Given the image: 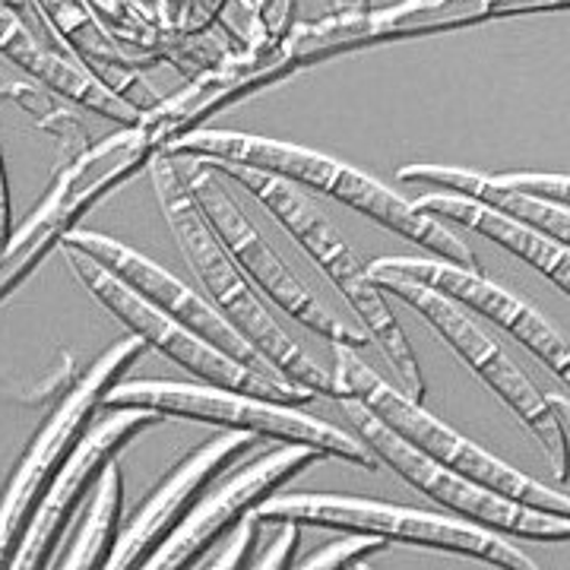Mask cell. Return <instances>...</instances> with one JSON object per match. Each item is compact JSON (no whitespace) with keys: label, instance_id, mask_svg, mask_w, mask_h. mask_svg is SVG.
<instances>
[{"label":"cell","instance_id":"1","mask_svg":"<svg viewBox=\"0 0 570 570\" xmlns=\"http://www.w3.org/2000/svg\"><path fill=\"white\" fill-rule=\"evenodd\" d=\"M165 153L184 156V159H204V163L247 165V168H264L269 175H279L285 181L314 187L326 197L340 204L358 209L362 216L384 225L390 232L403 235L428 254L448 261V264L479 269L472 250H469L453 232H448L438 219H428L415 213L400 194H393L381 181L367 178L365 171L352 165L330 159L324 153H314L305 146L285 140H269V137H254V134H235V130H190L178 140L165 146Z\"/></svg>","mask_w":570,"mask_h":570},{"label":"cell","instance_id":"2","mask_svg":"<svg viewBox=\"0 0 570 570\" xmlns=\"http://www.w3.org/2000/svg\"><path fill=\"white\" fill-rule=\"evenodd\" d=\"M149 171H153V187H156V197L163 204L168 228L181 247L190 273L197 276V283L204 285L209 305L216 307L225 321L257 348V355L279 377L311 390L314 396H333L330 371L317 365L305 348L285 333L279 321L266 311L261 295L254 292V285L247 283L245 273L228 257L223 242L209 228L206 216L190 194V187L184 181V168L178 165V159L165 149H156L149 159Z\"/></svg>","mask_w":570,"mask_h":570},{"label":"cell","instance_id":"3","mask_svg":"<svg viewBox=\"0 0 570 570\" xmlns=\"http://www.w3.org/2000/svg\"><path fill=\"white\" fill-rule=\"evenodd\" d=\"M204 163V159H200ZM223 178H232L245 187L250 197H257L264 209L283 225L285 232L305 247L307 257L321 266L330 283L340 288V295L346 298L348 307L358 314V321L365 326L367 340H374L387 365L393 367L400 390L409 400L422 403L425 400V374L419 367V358L409 346L406 333L396 321V314L387 307V298L377 285L371 283L367 266L358 261V254L346 245V238L333 228L317 206L307 200L305 194L292 181H285L279 175H269L264 168H247V165H225L209 163Z\"/></svg>","mask_w":570,"mask_h":570},{"label":"cell","instance_id":"4","mask_svg":"<svg viewBox=\"0 0 570 570\" xmlns=\"http://www.w3.org/2000/svg\"><path fill=\"white\" fill-rule=\"evenodd\" d=\"M336 348V367H333V400L336 396H352L358 403H365L390 431H396L409 448L425 453L428 460L441 463V466L460 472L463 479L482 485V489L504 494L517 504H527L535 510H549L570 517L568 491L546 489L542 482H532L530 475H523L520 469L508 466L504 460L491 456L489 450L472 444L460 431L444 425L438 415H431L422 403L409 400L400 387L387 384L374 367H367L352 346Z\"/></svg>","mask_w":570,"mask_h":570},{"label":"cell","instance_id":"5","mask_svg":"<svg viewBox=\"0 0 570 570\" xmlns=\"http://www.w3.org/2000/svg\"><path fill=\"white\" fill-rule=\"evenodd\" d=\"M153 153V140L140 124H134L115 130L102 142H89L80 156L61 163L36 213L17 232H10L0 250V302L10 298L39 269L55 247H61L92 206L102 204L111 190L146 168Z\"/></svg>","mask_w":570,"mask_h":570},{"label":"cell","instance_id":"6","mask_svg":"<svg viewBox=\"0 0 570 570\" xmlns=\"http://www.w3.org/2000/svg\"><path fill=\"white\" fill-rule=\"evenodd\" d=\"M102 406L124 409L140 406L153 409L159 415H175V419H194L204 425L238 428L250 431L257 438H269L279 444H307V448L324 450L326 456L346 460L362 469H377L381 460L365 448V441L346 431L307 415L305 409L261 400L238 390L213 387V384H171V381H118L105 393Z\"/></svg>","mask_w":570,"mask_h":570},{"label":"cell","instance_id":"7","mask_svg":"<svg viewBox=\"0 0 570 570\" xmlns=\"http://www.w3.org/2000/svg\"><path fill=\"white\" fill-rule=\"evenodd\" d=\"M254 517L261 523L273 520H295L302 527H321V530L340 532H371L381 535L384 542H409L422 549L450 551L475 558L494 568L510 570H535L532 558L520 549H513L504 535L475 527L460 517H444L431 510H412L387 501H371V498H348V494H269L264 504L254 508Z\"/></svg>","mask_w":570,"mask_h":570},{"label":"cell","instance_id":"8","mask_svg":"<svg viewBox=\"0 0 570 570\" xmlns=\"http://www.w3.org/2000/svg\"><path fill=\"white\" fill-rule=\"evenodd\" d=\"M63 261L70 266V273L77 276V283L99 302V305L118 317L130 333H137L146 348L163 352L168 362L181 365L184 371H190L197 381L213 384V387L238 390V393H250L261 400H273V403H285V406H305L314 400V393L285 377L266 374L257 367L245 365L232 355H225L216 346H209L204 336L190 333L187 326H181L175 317L163 314L156 305H149L142 295H137L134 288L105 269L99 261H92L89 254H82L77 247H61Z\"/></svg>","mask_w":570,"mask_h":570},{"label":"cell","instance_id":"9","mask_svg":"<svg viewBox=\"0 0 570 570\" xmlns=\"http://www.w3.org/2000/svg\"><path fill=\"white\" fill-rule=\"evenodd\" d=\"M336 406L346 415L348 428L365 441V448L384 466L393 469L400 479H406L412 489L422 491L434 504L453 510L460 520L485 527L498 535H520V539H535V542H568L570 539V517L517 504L504 494H494L463 479L460 472L428 460L425 453L409 448L396 431H390L365 403L352 396H336Z\"/></svg>","mask_w":570,"mask_h":570},{"label":"cell","instance_id":"10","mask_svg":"<svg viewBox=\"0 0 570 570\" xmlns=\"http://www.w3.org/2000/svg\"><path fill=\"white\" fill-rule=\"evenodd\" d=\"M371 283L381 292H390L393 298H400L403 305L412 307L419 317H425L428 324L438 330V336L448 343L463 362H466L485 387L504 403V406L530 428L535 441L549 453L551 472L558 475V482L564 485L568 472H564V456H568V431L551 419L549 403L539 390L532 387V381L513 365L501 343L491 336L489 330L475 324L456 302L444 298L441 292L428 288V285L406 279V276H393V273H367Z\"/></svg>","mask_w":570,"mask_h":570},{"label":"cell","instance_id":"11","mask_svg":"<svg viewBox=\"0 0 570 570\" xmlns=\"http://www.w3.org/2000/svg\"><path fill=\"white\" fill-rule=\"evenodd\" d=\"M142 352H146V343L137 333L121 336L115 346L105 348L102 355L89 365L80 381H73V387L63 393L61 403L41 422L36 441L26 448L20 466L13 469V475L7 482V491L0 494V568H10V558L17 551L29 513L41 498L48 479L55 475V469L61 466L67 453L77 448L96 409L102 406L108 387L121 381L127 367L140 362Z\"/></svg>","mask_w":570,"mask_h":570},{"label":"cell","instance_id":"12","mask_svg":"<svg viewBox=\"0 0 570 570\" xmlns=\"http://www.w3.org/2000/svg\"><path fill=\"white\" fill-rule=\"evenodd\" d=\"M184 181L190 187V194L206 216L209 228L216 232V238L228 250V257L245 273L247 283L257 285L273 305L283 307L295 324L317 333L321 340L333 343V346L365 348L371 343L365 330H352L348 324H343L307 292L305 283L285 266L283 257L266 245L264 235L250 225L245 209L228 197L223 175L213 165L190 159V165L184 168Z\"/></svg>","mask_w":570,"mask_h":570},{"label":"cell","instance_id":"13","mask_svg":"<svg viewBox=\"0 0 570 570\" xmlns=\"http://www.w3.org/2000/svg\"><path fill=\"white\" fill-rule=\"evenodd\" d=\"M165 415L153 409L124 406L108 409V415L99 422H89L77 441V448L67 453L61 466L55 469V475L48 479V485L36 501V508L29 513L26 527H22L17 551L10 558L13 570H39L51 568V551L58 546L61 532L67 530L73 510L80 508L86 491L96 485V479L102 475V469L118 456V450L134 441L140 431L159 425Z\"/></svg>","mask_w":570,"mask_h":570},{"label":"cell","instance_id":"14","mask_svg":"<svg viewBox=\"0 0 570 570\" xmlns=\"http://www.w3.org/2000/svg\"><path fill=\"white\" fill-rule=\"evenodd\" d=\"M321 460H326L324 450L307 444H279L276 450H266L264 456L242 463L228 479H223L219 489L200 494V501L187 510L181 523L149 551L142 568H194L197 558L213 549L238 520H245L250 510L264 504L269 494H276L288 479H295L298 472Z\"/></svg>","mask_w":570,"mask_h":570},{"label":"cell","instance_id":"15","mask_svg":"<svg viewBox=\"0 0 570 570\" xmlns=\"http://www.w3.org/2000/svg\"><path fill=\"white\" fill-rule=\"evenodd\" d=\"M61 247H77L82 254H89L92 261H99V264H102L105 269H111L127 288H134V292L142 295L149 305H156L163 314L175 317V321L181 326H187L190 333L204 336L209 346H216L219 352H225V355H232V358H238V362H245V365L257 367V371L276 374V371L257 355V348L250 346L245 336L228 324L216 307L209 305V298L197 295L190 285H184L178 276H171L165 266H159L156 261H149V257H142L140 250H134V247H127L124 242L111 238V235H102V232H86L80 225L63 238ZM276 377H279V374H276Z\"/></svg>","mask_w":570,"mask_h":570},{"label":"cell","instance_id":"16","mask_svg":"<svg viewBox=\"0 0 570 570\" xmlns=\"http://www.w3.org/2000/svg\"><path fill=\"white\" fill-rule=\"evenodd\" d=\"M257 441L261 438L250 431L225 428L223 434L209 438L200 448L190 450L184 460H178L165 472L153 494L142 501L140 510L127 520V527L118 530V542L105 561V570L142 568L149 551L181 523L187 510L213 485V479H219L232 463H238L247 450L257 448Z\"/></svg>","mask_w":570,"mask_h":570},{"label":"cell","instance_id":"17","mask_svg":"<svg viewBox=\"0 0 570 570\" xmlns=\"http://www.w3.org/2000/svg\"><path fill=\"white\" fill-rule=\"evenodd\" d=\"M367 273L406 276V279H415V283L441 292L456 305L469 307L475 314H485L491 324L508 330L520 346L530 348L532 355L542 365H549L561 381L570 377V352L564 336H558V330L539 311L513 298L508 288L491 283L485 273L448 264V261H422V257H384V261L367 264Z\"/></svg>","mask_w":570,"mask_h":570},{"label":"cell","instance_id":"18","mask_svg":"<svg viewBox=\"0 0 570 570\" xmlns=\"http://www.w3.org/2000/svg\"><path fill=\"white\" fill-rule=\"evenodd\" d=\"M0 58L13 63L26 77L48 86L51 92L63 96L67 102L86 108L105 121L118 124V127L140 124V111L118 99L111 89H105L77 58L48 51L7 0H0Z\"/></svg>","mask_w":570,"mask_h":570},{"label":"cell","instance_id":"19","mask_svg":"<svg viewBox=\"0 0 570 570\" xmlns=\"http://www.w3.org/2000/svg\"><path fill=\"white\" fill-rule=\"evenodd\" d=\"M39 17L48 22L55 39L77 58V61L111 89L118 99L134 105L137 111H149L163 102L153 86L142 80V70L121 51V45L102 29L92 10L82 0H32Z\"/></svg>","mask_w":570,"mask_h":570},{"label":"cell","instance_id":"20","mask_svg":"<svg viewBox=\"0 0 570 570\" xmlns=\"http://www.w3.org/2000/svg\"><path fill=\"white\" fill-rule=\"evenodd\" d=\"M412 209L422 213L428 219H444V223H456L463 228H472L479 235H485L489 242L504 247L508 254H517L520 261L532 264L539 273H546L551 283L558 285L564 295L570 292V250L568 245L554 242L549 235L535 232L530 225L517 223L498 209L466 200L460 194H448V190H434L419 200H412Z\"/></svg>","mask_w":570,"mask_h":570},{"label":"cell","instance_id":"21","mask_svg":"<svg viewBox=\"0 0 570 570\" xmlns=\"http://www.w3.org/2000/svg\"><path fill=\"white\" fill-rule=\"evenodd\" d=\"M396 178L406 184H431L438 190H448V194H460L466 200L498 209L517 223L530 225L535 232L549 235L554 242L568 245L570 242V213L568 206L546 204V200H532L517 194L513 187L501 181L498 175H479V171H469V168H453V165H403L396 171Z\"/></svg>","mask_w":570,"mask_h":570},{"label":"cell","instance_id":"22","mask_svg":"<svg viewBox=\"0 0 570 570\" xmlns=\"http://www.w3.org/2000/svg\"><path fill=\"white\" fill-rule=\"evenodd\" d=\"M121 501H124V472L118 456L102 469L96 479L92 501L86 508L80 530L73 532L70 546L51 561L55 568L63 570H96L105 568L108 554L118 542V523H121Z\"/></svg>","mask_w":570,"mask_h":570},{"label":"cell","instance_id":"23","mask_svg":"<svg viewBox=\"0 0 570 570\" xmlns=\"http://www.w3.org/2000/svg\"><path fill=\"white\" fill-rule=\"evenodd\" d=\"M0 96H7L10 102L22 108L36 127H41L51 140L58 142L61 149V163L80 156L82 149L89 146V134H86V124L77 118L73 102H67L63 96L51 92L48 86H41L32 77H17V80L0 82Z\"/></svg>","mask_w":570,"mask_h":570},{"label":"cell","instance_id":"24","mask_svg":"<svg viewBox=\"0 0 570 570\" xmlns=\"http://www.w3.org/2000/svg\"><path fill=\"white\" fill-rule=\"evenodd\" d=\"M387 546L381 535H371V532H346L343 539L336 542H326L321 549H314L305 554L302 561H295L298 570H343L362 564L367 554L381 551Z\"/></svg>","mask_w":570,"mask_h":570},{"label":"cell","instance_id":"25","mask_svg":"<svg viewBox=\"0 0 570 570\" xmlns=\"http://www.w3.org/2000/svg\"><path fill=\"white\" fill-rule=\"evenodd\" d=\"M266 530L273 532L269 546H264V551H257L250 558V568L257 570H285L292 568L295 561V551H298V542H302V532L305 527L295 523V520H273V523H264Z\"/></svg>","mask_w":570,"mask_h":570},{"label":"cell","instance_id":"26","mask_svg":"<svg viewBox=\"0 0 570 570\" xmlns=\"http://www.w3.org/2000/svg\"><path fill=\"white\" fill-rule=\"evenodd\" d=\"M261 530L264 523L254 517V510L247 513L245 520H238L232 530H228V542L225 549L219 551V558L206 561L200 568H213V570H235V568H250V558H254V546L261 539Z\"/></svg>","mask_w":570,"mask_h":570},{"label":"cell","instance_id":"27","mask_svg":"<svg viewBox=\"0 0 570 570\" xmlns=\"http://www.w3.org/2000/svg\"><path fill=\"white\" fill-rule=\"evenodd\" d=\"M498 178L508 187H513L517 194L532 197V200H546V204L558 206H568L570 200L568 175H532V171H523V175H498Z\"/></svg>","mask_w":570,"mask_h":570},{"label":"cell","instance_id":"28","mask_svg":"<svg viewBox=\"0 0 570 570\" xmlns=\"http://www.w3.org/2000/svg\"><path fill=\"white\" fill-rule=\"evenodd\" d=\"M10 187H7V171H3V156H0V250L10 238Z\"/></svg>","mask_w":570,"mask_h":570},{"label":"cell","instance_id":"29","mask_svg":"<svg viewBox=\"0 0 570 570\" xmlns=\"http://www.w3.org/2000/svg\"><path fill=\"white\" fill-rule=\"evenodd\" d=\"M374 7H371V0H336V20H358V17H365L371 13Z\"/></svg>","mask_w":570,"mask_h":570}]
</instances>
